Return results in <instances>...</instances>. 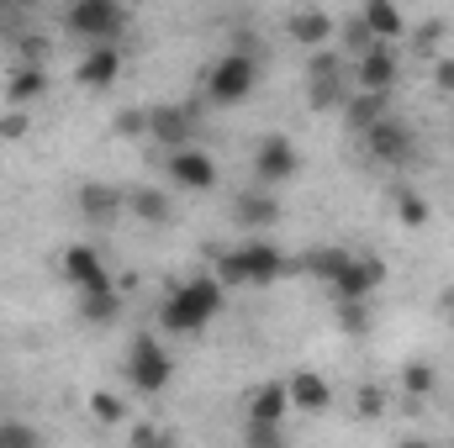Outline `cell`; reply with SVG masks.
<instances>
[{
    "label": "cell",
    "instance_id": "1",
    "mask_svg": "<svg viewBox=\"0 0 454 448\" xmlns=\"http://www.w3.org/2000/svg\"><path fill=\"white\" fill-rule=\"evenodd\" d=\"M223 296H227V285L217 280V274L180 280V285L169 290L164 312H159L164 333H201L207 322H217V312H223Z\"/></svg>",
    "mask_w": 454,
    "mask_h": 448
},
{
    "label": "cell",
    "instance_id": "2",
    "mask_svg": "<svg viewBox=\"0 0 454 448\" xmlns=\"http://www.w3.org/2000/svg\"><path fill=\"white\" fill-rule=\"evenodd\" d=\"M280 274H286V253H280L275 243H264V237L217 253V280H223V285H254V290H264V285H275Z\"/></svg>",
    "mask_w": 454,
    "mask_h": 448
},
{
    "label": "cell",
    "instance_id": "3",
    "mask_svg": "<svg viewBox=\"0 0 454 448\" xmlns=\"http://www.w3.org/2000/svg\"><path fill=\"white\" fill-rule=\"evenodd\" d=\"M64 32L80 42H116L127 32V5L121 0H69Z\"/></svg>",
    "mask_w": 454,
    "mask_h": 448
},
{
    "label": "cell",
    "instance_id": "4",
    "mask_svg": "<svg viewBox=\"0 0 454 448\" xmlns=\"http://www.w3.org/2000/svg\"><path fill=\"white\" fill-rule=\"evenodd\" d=\"M254 85H259V58H254L248 48L223 53V58L212 64V74H207V96H212L217 106H238V101H248Z\"/></svg>",
    "mask_w": 454,
    "mask_h": 448
},
{
    "label": "cell",
    "instance_id": "5",
    "mask_svg": "<svg viewBox=\"0 0 454 448\" xmlns=\"http://www.w3.org/2000/svg\"><path fill=\"white\" fill-rule=\"evenodd\" d=\"M169 375H175V364H169V353H164V343L159 337H132V348H127V380H132V390H143V396H159L164 385H169Z\"/></svg>",
    "mask_w": 454,
    "mask_h": 448
},
{
    "label": "cell",
    "instance_id": "6",
    "mask_svg": "<svg viewBox=\"0 0 454 448\" xmlns=\"http://www.w3.org/2000/svg\"><path fill=\"white\" fill-rule=\"evenodd\" d=\"M364 143H370V153H375L380 164H412V153H418V132H412L396 112H386L380 121H370V127H364Z\"/></svg>",
    "mask_w": 454,
    "mask_h": 448
},
{
    "label": "cell",
    "instance_id": "7",
    "mask_svg": "<svg viewBox=\"0 0 454 448\" xmlns=\"http://www.w3.org/2000/svg\"><path fill=\"white\" fill-rule=\"evenodd\" d=\"M164 169H169V180H175L180 190H212V185H217V164H212V153H201L196 143L169 148Z\"/></svg>",
    "mask_w": 454,
    "mask_h": 448
},
{
    "label": "cell",
    "instance_id": "8",
    "mask_svg": "<svg viewBox=\"0 0 454 448\" xmlns=\"http://www.w3.org/2000/svg\"><path fill=\"white\" fill-rule=\"evenodd\" d=\"M148 137L169 153V148H185V143H196V106H153L148 112Z\"/></svg>",
    "mask_w": 454,
    "mask_h": 448
},
{
    "label": "cell",
    "instance_id": "9",
    "mask_svg": "<svg viewBox=\"0 0 454 448\" xmlns=\"http://www.w3.org/2000/svg\"><path fill=\"white\" fill-rule=\"evenodd\" d=\"M296 169H301V158H296V143H291V137L275 132V137L259 143V153H254V174H259V185L275 190V185H286Z\"/></svg>",
    "mask_w": 454,
    "mask_h": 448
},
{
    "label": "cell",
    "instance_id": "10",
    "mask_svg": "<svg viewBox=\"0 0 454 448\" xmlns=\"http://www.w3.org/2000/svg\"><path fill=\"white\" fill-rule=\"evenodd\" d=\"M380 280H386V264H380V259H370V253H348V264L333 274V296H339V301H364Z\"/></svg>",
    "mask_w": 454,
    "mask_h": 448
},
{
    "label": "cell",
    "instance_id": "11",
    "mask_svg": "<svg viewBox=\"0 0 454 448\" xmlns=\"http://www.w3.org/2000/svg\"><path fill=\"white\" fill-rule=\"evenodd\" d=\"M396 80H402V69H396V53L386 48V42H375L370 53H359L354 58V85L359 90H396Z\"/></svg>",
    "mask_w": 454,
    "mask_h": 448
},
{
    "label": "cell",
    "instance_id": "12",
    "mask_svg": "<svg viewBox=\"0 0 454 448\" xmlns=\"http://www.w3.org/2000/svg\"><path fill=\"white\" fill-rule=\"evenodd\" d=\"M64 280H69L74 290H106V285H112V274H106V264H101V253H96L90 243H74V248L64 253Z\"/></svg>",
    "mask_w": 454,
    "mask_h": 448
},
{
    "label": "cell",
    "instance_id": "13",
    "mask_svg": "<svg viewBox=\"0 0 454 448\" xmlns=\"http://www.w3.org/2000/svg\"><path fill=\"white\" fill-rule=\"evenodd\" d=\"M116 74H121L116 42H90V53H85L80 69H74V80H80L85 90H106V85H116Z\"/></svg>",
    "mask_w": 454,
    "mask_h": 448
},
{
    "label": "cell",
    "instance_id": "14",
    "mask_svg": "<svg viewBox=\"0 0 454 448\" xmlns=\"http://www.w3.org/2000/svg\"><path fill=\"white\" fill-rule=\"evenodd\" d=\"M286 390H291V406H301V412H328V406H333V385H328L323 375H312V369L291 375Z\"/></svg>",
    "mask_w": 454,
    "mask_h": 448
},
{
    "label": "cell",
    "instance_id": "15",
    "mask_svg": "<svg viewBox=\"0 0 454 448\" xmlns=\"http://www.w3.org/2000/svg\"><path fill=\"white\" fill-rule=\"evenodd\" d=\"M232 217L243 227H254V232H270V227L280 222V201L264 196V190H243V196L232 201Z\"/></svg>",
    "mask_w": 454,
    "mask_h": 448
},
{
    "label": "cell",
    "instance_id": "16",
    "mask_svg": "<svg viewBox=\"0 0 454 448\" xmlns=\"http://www.w3.org/2000/svg\"><path fill=\"white\" fill-rule=\"evenodd\" d=\"M364 27L375 32V42H396L402 32H407V16H402V5L396 0H364Z\"/></svg>",
    "mask_w": 454,
    "mask_h": 448
},
{
    "label": "cell",
    "instance_id": "17",
    "mask_svg": "<svg viewBox=\"0 0 454 448\" xmlns=\"http://www.w3.org/2000/svg\"><path fill=\"white\" fill-rule=\"evenodd\" d=\"M286 27H291V37H296L301 48H323V42L333 37V16H328V11H317V5H312V11H296Z\"/></svg>",
    "mask_w": 454,
    "mask_h": 448
},
{
    "label": "cell",
    "instance_id": "18",
    "mask_svg": "<svg viewBox=\"0 0 454 448\" xmlns=\"http://www.w3.org/2000/svg\"><path fill=\"white\" fill-rule=\"evenodd\" d=\"M80 317H85L90 328H112L116 317H121V296H116V285H106V290H80Z\"/></svg>",
    "mask_w": 454,
    "mask_h": 448
},
{
    "label": "cell",
    "instance_id": "19",
    "mask_svg": "<svg viewBox=\"0 0 454 448\" xmlns=\"http://www.w3.org/2000/svg\"><path fill=\"white\" fill-rule=\"evenodd\" d=\"M386 101H391L386 90H354V96L343 101V116H348V127H354V132H364L370 121H380V116H386Z\"/></svg>",
    "mask_w": 454,
    "mask_h": 448
},
{
    "label": "cell",
    "instance_id": "20",
    "mask_svg": "<svg viewBox=\"0 0 454 448\" xmlns=\"http://www.w3.org/2000/svg\"><path fill=\"white\" fill-rule=\"evenodd\" d=\"M121 206H127V196L112 190V185H85V190H80V212H85L90 222H112Z\"/></svg>",
    "mask_w": 454,
    "mask_h": 448
},
{
    "label": "cell",
    "instance_id": "21",
    "mask_svg": "<svg viewBox=\"0 0 454 448\" xmlns=\"http://www.w3.org/2000/svg\"><path fill=\"white\" fill-rule=\"evenodd\" d=\"M43 90H48V74H43L37 64H21V69L5 80V101H11V106H32Z\"/></svg>",
    "mask_w": 454,
    "mask_h": 448
},
{
    "label": "cell",
    "instance_id": "22",
    "mask_svg": "<svg viewBox=\"0 0 454 448\" xmlns=\"http://www.w3.org/2000/svg\"><path fill=\"white\" fill-rule=\"evenodd\" d=\"M286 412H291V390L286 385H259L254 401H248V417L254 422H280Z\"/></svg>",
    "mask_w": 454,
    "mask_h": 448
},
{
    "label": "cell",
    "instance_id": "23",
    "mask_svg": "<svg viewBox=\"0 0 454 448\" xmlns=\"http://www.w3.org/2000/svg\"><path fill=\"white\" fill-rule=\"evenodd\" d=\"M307 96H312V106H317V112H328V106L348 101V96H343V69H323V74H307Z\"/></svg>",
    "mask_w": 454,
    "mask_h": 448
},
{
    "label": "cell",
    "instance_id": "24",
    "mask_svg": "<svg viewBox=\"0 0 454 448\" xmlns=\"http://www.w3.org/2000/svg\"><path fill=\"white\" fill-rule=\"evenodd\" d=\"M343 264H348V248H312V253L301 259V269H307L312 280H328V285H333V274H339Z\"/></svg>",
    "mask_w": 454,
    "mask_h": 448
},
{
    "label": "cell",
    "instance_id": "25",
    "mask_svg": "<svg viewBox=\"0 0 454 448\" xmlns=\"http://www.w3.org/2000/svg\"><path fill=\"white\" fill-rule=\"evenodd\" d=\"M127 206H132V217H143V222H169V196H164V190H132Z\"/></svg>",
    "mask_w": 454,
    "mask_h": 448
},
{
    "label": "cell",
    "instance_id": "26",
    "mask_svg": "<svg viewBox=\"0 0 454 448\" xmlns=\"http://www.w3.org/2000/svg\"><path fill=\"white\" fill-rule=\"evenodd\" d=\"M396 222L402 227H423L428 222V206L418 201V190H396Z\"/></svg>",
    "mask_w": 454,
    "mask_h": 448
},
{
    "label": "cell",
    "instance_id": "27",
    "mask_svg": "<svg viewBox=\"0 0 454 448\" xmlns=\"http://www.w3.org/2000/svg\"><path fill=\"white\" fill-rule=\"evenodd\" d=\"M37 444H43L37 428H27V422H0V448H37Z\"/></svg>",
    "mask_w": 454,
    "mask_h": 448
},
{
    "label": "cell",
    "instance_id": "28",
    "mask_svg": "<svg viewBox=\"0 0 454 448\" xmlns=\"http://www.w3.org/2000/svg\"><path fill=\"white\" fill-rule=\"evenodd\" d=\"M343 42H348V53H354V58L375 48V32L364 27V16H354V21H343Z\"/></svg>",
    "mask_w": 454,
    "mask_h": 448
},
{
    "label": "cell",
    "instance_id": "29",
    "mask_svg": "<svg viewBox=\"0 0 454 448\" xmlns=\"http://www.w3.org/2000/svg\"><path fill=\"white\" fill-rule=\"evenodd\" d=\"M402 385H407L412 396H428V390L439 385V375H434L428 364H407V375H402Z\"/></svg>",
    "mask_w": 454,
    "mask_h": 448
},
{
    "label": "cell",
    "instance_id": "30",
    "mask_svg": "<svg viewBox=\"0 0 454 448\" xmlns=\"http://www.w3.org/2000/svg\"><path fill=\"white\" fill-rule=\"evenodd\" d=\"M90 417L96 422H121V401H116L112 390H96L90 396Z\"/></svg>",
    "mask_w": 454,
    "mask_h": 448
},
{
    "label": "cell",
    "instance_id": "31",
    "mask_svg": "<svg viewBox=\"0 0 454 448\" xmlns=\"http://www.w3.org/2000/svg\"><path fill=\"white\" fill-rule=\"evenodd\" d=\"M339 328L343 333H364V301H339Z\"/></svg>",
    "mask_w": 454,
    "mask_h": 448
},
{
    "label": "cell",
    "instance_id": "32",
    "mask_svg": "<svg viewBox=\"0 0 454 448\" xmlns=\"http://www.w3.org/2000/svg\"><path fill=\"white\" fill-rule=\"evenodd\" d=\"M248 444L254 448H275L280 444V422H254V417H248Z\"/></svg>",
    "mask_w": 454,
    "mask_h": 448
},
{
    "label": "cell",
    "instance_id": "33",
    "mask_svg": "<svg viewBox=\"0 0 454 448\" xmlns=\"http://www.w3.org/2000/svg\"><path fill=\"white\" fill-rule=\"evenodd\" d=\"M0 137L11 143V137H27V106H11V112L0 116Z\"/></svg>",
    "mask_w": 454,
    "mask_h": 448
},
{
    "label": "cell",
    "instance_id": "34",
    "mask_svg": "<svg viewBox=\"0 0 454 448\" xmlns=\"http://www.w3.org/2000/svg\"><path fill=\"white\" fill-rule=\"evenodd\" d=\"M434 85L454 96V58H439V64H434Z\"/></svg>",
    "mask_w": 454,
    "mask_h": 448
},
{
    "label": "cell",
    "instance_id": "35",
    "mask_svg": "<svg viewBox=\"0 0 454 448\" xmlns=\"http://www.w3.org/2000/svg\"><path fill=\"white\" fill-rule=\"evenodd\" d=\"M116 132H127V137H137V132H148V112L137 116V112H127L121 121H116Z\"/></svg>",
    "mask_w": 454,
    "mask_h": 448
},
{
    "label": "cell",
    "instance_id": "36",
    "mask_svg": "<svg viewBox=\"0 0 454 448\" xmlns=\"http://www.w3.org/2000/svg\"><path fill=\"white\" fill-rule=\"evenodd\" d=\"M359 412L364 417H380V390H359Z\"/></svg>",
    "mask_w": 454,
    "mask_h": 448
},
{
    "label": "cell",
    "instance_id": "37",
    "mask_svg": "<svg viewBox=\"0 0 454 448\" xmlns=\"http://www.w3.org/2000/svg\"><path fill=\"white\" fill-rule=\"evenodd\" d=\"M5 5H16V0H0V11H5Z\"/></svg>",
    "mask_w": 454,
    "mask_h": 448
},
{
    "label": "cell",
    "instance_id": "38",
    "mask_svg": "<svg viewBox=\"0 0 454 448\" xmlns=\"http://www.w3.org/2000/svg\"><path fill=\"white\" fill-rule=\"evenodd\" d=\"M450 328H454V312H450Z\"/></svg>",
    "mask_w": 454,
    "mask_h": 448
}]
</instances>
